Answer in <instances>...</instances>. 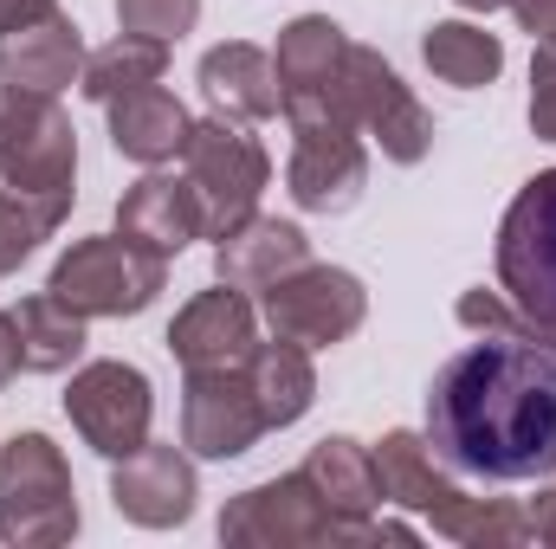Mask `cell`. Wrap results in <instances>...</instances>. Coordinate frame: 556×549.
Wrapping results in <instances>:
<instances>
[{"label":"cell","instance_id":"obj_32","mask_svg":"<svg viewBox=\"0 0 556 549\" xmlns=\"http://www.w3.org/2000/svg\"><path fill=\"white\" fill-rule=\"evenodd\" d=\"M531 531H538L544 544H556V478L538 491V505H531Z\"/></svg>","mask_w":556,"mask_h":549},{"label":"cell","instance_id":"obj_5","mask_svg":"<svg viewBox=\"0 0 556 549\" xmlns=\"http://www.w3.org/2000/svg\"><path fill=\"white\" fill-rule=\"evenodd\" d=\"M162 284H168V259L149 253L130 233L72 240V253L46 278V291L65 297L78 317H137L162 297Z\"/></svg>","mask_w":556,"mask_h":549},{"label":"cell","instance_id":"obj_13","mask_svg":"<svg viewBox=\"0 0 556 549\" xmlns=\"http://www.w3.org/2000/svg\"><path fill=\"white\" fill-rule=\"evenodd\" d=\"M273 426L260 413L247 362H233V369H188V382H181V446L194 459H240Z\"/></svg>","mask_w":556,"mask_h":549},{"label":"cell","instance_id":"obj_2","mask_svg":"<svg viewBox=\"0 0 556 549\" xmlns=\"http://www.w3.org/2000/svg\"><path fill=\"white\" fill-rule=\"evenodd\" d=\"M376 478H382V505H402L427 518L440 537L453 544H472V549H505V544H531V511H518L511 498H472L466 485H453L427 446V433H382L376 446Z\"/></svg>","mask_w":556,"mask_h":549},{"label":"cell","instance_id":"obj_34","mask_svg":"<svg viewBox=\"0 0 556 549\" xmlns=\"http://www.w3.org/2000/svg\"><path fill=\"white\" fill-rule=\"evenodd\" d=\"M453 7H466V13H498V7H511V0H453Z\"/></svg>","mask_w":556,"mask_h":549},{"label":"cell","instance_id":"obj_1","mask_svg":"<svg viewBox=\"0 0 556 549\" xmlns=\"http://www.w3.org/2000/svg\"><path fill=\"white\" fill-rule=\"evenodd\" d=\"M427 446L440 465L525 485L556 472V349L531 336H485L440 362L427 388Z\"/></svg>","mask_w":556,"mask_h":549},{"label":"cell","instance_id":"obj_14","mask_svg":"<svg viewBox=\"0 0 556 549\" xmlns=\"http://www.w3.org/2000/svg\"><path fill=\"white\" fill-rule=\"evenodd\" d=\"M298 472L317 485V498H324L350 531H363V544H415V524H376V511H382V478H376V452H369L363 439L330 433V439L311 446V459H304Z\"/></svg>","mask_w":556,"mask_h":549},{"label":"cell","instance_id":"obj_11","mask_svg":"<svg viewBox=\"0 0 556 549\" xmlns=\"http://www.w3.org/2000/svg\"><path fill=\"white\" fill-rule=\"evenodd\" d=\"M266 323H273V336L285 343H304V349H330V343H343V336H356L363 330V317H369V291H363V278L343 272V266H298V272H285L278 284H266Z\"/></svg>","mask_w":556,"mask_h":549},{"label":"cell","instance_id":"obj_23","mask_svg":"<svg viewBox=\"0 0 556 549\" xmlns=\"http://www.w3.org/2000/svg\"><path fill=\"white\" fill-rule=\"evenodd\" d=\"M343 59H350V39L330 13H304L278 33V85L285 98H330V85L343 78Z\"/></svg>","mask_w":556,"mask_h":549},{"label":"cell","instance_id":"obj_15","mask_svg":"<svg viewBox=\"0 0 556 549\" xmlns=\"http://www.w3.org/2000/svg\"><path fill=\"white\" fill-rule=\"evenodd\" d=\"M194 498H201V485H194V459L181 452V446H137L130 459H117V472H111V505H117V518H130L142 531H175V524H188L194 518Z\"/></svg>","mask_w":556,"mask_h":549},{"label":"cell","instance_id":"obj_18","mask_svg":"<svg viewBox=\"0 0 556 549\" xmlns=\"http://www.w3.org/2000/svg\"><path fill=\"white\" fill-rule=\"evenodd\" d=\"M85 59H91V52H85L78 20L46 13L39 26H26V33H7V39H0V85L59 98L65 85H78V78H85Z\"/></svg>","mask_w":556,"mask_h":549},{"label":"cell","instance_id":"obj_8","mask_svg":"<svg viewBox=\"0 0 556 549\" xmlns=\"http://www.w3.org/2000/svg\"><path fill=\"white\" fill-rule=\"evenodd\" d=\"M181 162H188V181L207 207V240H220V233H233L240 220L260 214V194L273 181V155L260 149V137L247 124H233V117L194 124Z\"/></svg>","mask_w":556,"mask_h":549},{"label":"cell","instance_id":"obj_27","mask_svg":"<svg viewBox=\"0 0 556 549\" xmlns=\"http://www.w3.org/2000/svg\"><path fill=\"white\" fill-rule=\"evenodd\" d=\"M65 214L72 207H59V201H33V194L0 188V272H20L39 253V240H52L65 227Z\"/></svg>","mask_w":556,"mask_h":549},{"label":"cell","instance_id":"obj_6","mask_svg":"<svg viewBox=\"0 0 556 549\" xmlns=\"http://www.w3.org/2000/svg\"><path fill=\"white\" fill-rule=\"evenodd\" d=\"M0 181L33 201L72 207L78 181V130L46 91H13L0 85Z\"/></svg>","mask_w":556,"mask_h":549},{"label":"cell","instance_id":"obj_19","mask_svg":"<svg viewBox=\"0 0 556 549\" xmlns=\"http://www.w3.org/2000/svg\"><path fill=\"white\" fill-rule=\"evenodd\" d=\"M201 91L214 104V117H233V124H260L285 111V85H278L273 52L247 46V39H227L201 59Z\"/></svg>","mask_w":556,"mask_h":549},{"label":"cell","instance_id":"obj_28","mask_svg":"<svg viewBox=\"0 0 556 549\" xmlns=\"http://www.w3.org/2000/svg\"><path fill=\"white\" fill-rule=\"evenodd\" d=\"M194 20H201V0H117V33H142L162 46L194 33Z\"/></svg>","mask_w":556,"mask_h":549},{"label":"cell","instance_id":"obj_31","mask_svg":"<svg viewBox=\"0 0 556 549\" xmlns=\"http://www.w3.org/2000/svg\"><path fill=\"white\" fill-rule=\"evenodd\" d=\"M46 13H59V0H0V39H7V33L39 26Z\"/></svg>","mask_w":556,"mask_h":549},{"label":"cell","instance_id":"obj_30","mask_svg":"<svg viewBox=\"0 0 556 549\" xmlns=\"http://www.w3.org/2000/svg\"><path fill=\"white\" fill-rule=\"evenodd\" d=\"M511 13H518V26H525L544 52H556V0H511Z\"/></svg>","mask_w":556,"mask_h":549},{"label":"cell","instance_id":"obj_25","mask_svg":"<svg viewBox=\"0 0 556 549\" xmlns=\"http://www.w3.org/2000/svg\"><path fill=\"white\" fill-rule=\"evenodd\" d=\"M420 59H427V72H433L440 85H453V91H485V85L505 72V39L485 33V26H472V20H440V26H427Z\"/></svg>","mask_w":556,"mask_h":549},{"label":"cell","instance_id":"obj_33","mask_svg":"<svg viewBox=\"0 0 556 549\" xmlns=\"http://www.w3.org/2000/svg\"><path fill=\"white\" fill-rule=\"evenodd\" d=\"M20 375V343H13V310H0V388Z\"/></svg>","mask_w":556,"mask_h":549},{"label":"cell","instance_id":"obj_3","mask_svg":"<svg viewBox=\"0 0 556 549\" xmlns=\"http://www.w3.org/2000/svg\"><path fill=\"white\" fill-rule=\"evenodd\" d=\"M291 124V162H285V194L304 214H350L369 188V149L363 130L324 104V98H285Z\"/></svg>","mask_w":556,"mask_h":549},{"label":"cell","instance_id":"obj_12","mask_svg":"<svg viewBox=\"0 0 556 549\" xmlns=\"http://www.w3.org/2000/svg\"><path fill=\"white\" fill-rule=\"evenodd\" d=\"M65 413L78 426V439L91 452H104L111 465L149 446V420H155V395L137 362H85L65 388Z\"/></svg>","mask_w":556,"mask_h":549},{"label":"cell","instance_id":"obj_24","mask_svg":"<svg viewBox=\"0 0 556 549\" xmlns=\"http://www.w3.org/2000/svg\"><path fill=\"white\" fill-rule=\"evenodd\" d=\"M247 375H253V395H260V413H266V426H291V420H304L311 401H317V369H311V349L304 343H260L253 356H247Z\"/></svg>","mask_w":556,"mask_h":549},{"label":"cell","instance_id":"obj_10","mask_svg":"<svg viewBox=\"0 0 556 549\" xmlns=\"http://www.w3.org/2000/svg\"><path fill=\"white\" fill-rule=\"evenodd\" d=\"M220 544H253V549H311V544H363V531H350L304 472L266 478L253 491H240L220 511Z\"/></svg>","mask_w":556,"mask_h":549},{"label":"cell","instance_id":"obj_29","mask_svg":"<svg viewBox=\"0 0 556 549\" xmlns=\"http://www.w3.org/2000/svg\"><path fill=\"white\" fill-rule=\"evenodd\" d=\"M531 130L556 142V52L531 59Z\"/></svg>","mask_w":556,"mask_h":549},{"label":"cell","instance_id":"obj_4","mask_svg":"<svg viewBox=\"0 0 556 549\" xmlns=\"http://www.w3.org/2000/svg\"><path fill=\"white\" fill-rule=\"evenodd\" d=\"M0 537L13 549H52L78 537V485L46 433H13L0 446Z\"/></svg>","mask_w":556,"mask_h":549},{"label":"cell","instance_id":"obj_16","mask_svg":"<svg viewBox=\"0 0 556 549\" xmlns=\"http://www.w3.org/2000/svg\"><path fill=\"white\" fill-rule=\"evenodd\" d=\"M260 349V310L247 304V291L220 284V291H201L194 304L175 310L168 323V356L188 369H233Z\"/></svg>","mask_w":556,"mask_h":549},{"label":"cell","instance_id":"obj_9","mask_svg":"<svg viewBox=\"0 0 556 549\" xmlns=\"http://www.w3.org/2000/svg\"><path fill=\"white\" fill-rule=\"evenodd\" d=\"M324 104H337L363 137H376L382 155L402 162V168H415L420 155L433 149V117L420 111V98L402 85V72H395L382 52H369V46H350L343 78L330 85Z\"/></svg>","mask_w":556,"mask_h":549},{"label":"cell","instance_id":"obj_22","mask_svg":"<svg viewBox=\"0 0 556 549\" xmlns=\"http://www.w3.org/2000/svg\"><path fill=\"white\" fill-rule=\"evenodd\" d=\"M85 323L91 317H78L65 297H52V291H39V297H20L13 304V343H20V369L26 375H65V369H78V356H85Z\"/></svg>","mask_w":556,"mask_h":549},{"label":"cell","instance_id":"obj_21","mask_svg":"<svg viewBox=\"0 0 556 549\" xmlns=\"http://www.w3.org/2000/svg\"><path fill=\"white\" fill-rule=\"evenodd\" d=\"M104 111H111V149L130 155V162H142V168L175 162V155L188 149V130H194L188 104H181L175 91H162V85L124 91V98H111Z\"/></svg>","mask_w":556,"mask_h":549},{"label":"cell","instance_id":"obj_20","mask_svg":"<svg viewBox=\"0 0 556 549\" xmlns=\"http://www.w3.org/2000/svg\"><path fill=\"white\" fill-rule=\"evenodd\" d=\"M304 259H311V240L291 220H266V214H253L214 240V278L233 291H266L285 272H298Z\"/></svg>","mask_w":556,"mask_h":549},{"label":"cell","instance_id":"obj_7","mask_svg":"<svg viewBox=\"0 0 556 549\" xmlns=\"http://www.w3.org/2000/svg\"><path fill=\"white\" fill-rule=\"evenodd\" d=\"M498 291L556 349V168H538L498 220Z\"/></svg>","mask_w":556,"mask_h":549},{"label":"cell","instance_id":"obj_17","mask_svg":"<svg viewBox=\"0 0 556 549\" xmlns=\"http://www.w3.org/2000/svg\"><path fill=\"white\" fill-rule=\"evenodd\" d=\"M117 233L142 240V246L162 253V259H175V253H188L194 240H207V207H201V194H194L188 175L149 168L137 188L117 201Z\"/></svg>","mask_w":556,"mask_h":549},{"label":"cell","instance_id":"obj_26","mask_svg":"<svg viewBox=\"0 0 556 549\" xmlns=\"http://www.w3.org/2000/svg\"><path fill=\"white\" fill-rule=\"evenodd\" d=\"M162 72H168V46H162V39L117 33L111 46H98V52L85 59V78H78V91H85L91 104H111V98H124V91L162 85Z\"/></svg>","mask_w":556,"mask_h":549}]
</instances>
